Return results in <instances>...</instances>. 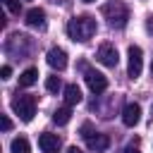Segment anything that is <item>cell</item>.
I'll return each instance as SVG.
<instances>
[{"mask_svg": "<svg viewBox=\"0 0 153 153\" xmlns=\"http://www.w3.org/2000/svg\"><path fill=\"white\" fill-rule=\"evenodd\" d=\"M10 151H12V153H31V146H29V141H26L24 136H17V139H12Z\"/></svg>", "mask_w": 153, "mask_h": 153, "instance_id": "9a60e30c", "label": "cell"}, {"mask_svg": "<svg viewBox=\"0 0 153 153\" xmlns=\"http://www.w3.org/2000/svg\"><path fill=\"white\" fill-rule=\"evenodd\" d=\"M124 153H141L139 148H134V146H129V148H124Z\"/></svg>", "mask_w": 153, "mask_h": 153, "instance_id": "44dd1931", "label": "cell"}, {"mask_svg": "<svg viewBox=\"0 0 153 153\" xmlns=\"http://www.w3.org/2000/svg\"><path fill=\"white\" fill-rule=\"evenodd\" d=\"M10 129H12V120L7 115H2V131H10Z\"/></svg>", "mask_w": 153, "mask_h": 153, "instance_id": "d6986e66", "label": "cell"}, {"mask_svg": "<svg viewBox=\"0 0 153 153\" xmlns=\"http://www.w3.org/2000/svg\"><path fill=\"white\" fill-rule=\"evenodd\" d=\"M38 81V69L36 67H29L19 74V86H33Z\"/></svg>", "mask_w": 153, "mask_h": 153, "instance_id": "4fadbf2b", "label": "cell"}, {"mask_svg": "<svg viewBox=\"0 0 153 153\" xmlns=\"http://www.w3.org/2000/svg\"><path fill=\"white\" fill-rule=\"evenodd\" d=\"M86 143H88V148L91 151H96V153H100V151H105L108 146H110V139L105 136V134H91L88 139H86Z\"/></svg>", "mask_w": 153, "mask_h": 153, "instance_id": "8fae6325", "label": "cell"}, {"mask_svg": "<svg viewBox=\"0 0 153 153\" xmlns=\"http://www.w3.org/2000/svg\"><path fill=\"white\" fill-rule=\"evenodd\" d=\"M141 120V105L139 103H127L124 110H122V122L127 127H136Z\"/></svg>", "mask_w": 153, "mask_h": 153, "instance_id": "52a82bcc", "label": "cell"}, {"mask_svg": "<svg viewBox=\"0 0 153 153\" xmlns=\"http://www.w3.org/2000/svg\"><path fill=\"white\" fill-rule=\"evenodd\" d=\"M5 2V7L12 12V14H19V10H22V2L19 0H2Z\"/></svg>", "mask_w": 153, "mask_h": 153, "instance_id": "e0dca14e", "label": "cell"}, {"mask_svg": "<svg viewBox=\"0 0 153 153\" xmlns=\"http://www.w3.org/2000/svg\"><path fill=\"white\" fill-rule=\"evenodd\" d=\"M0 76H2V79H10V76H12V67H10V65H2V67H0Z\"/></svg>", "mask_w": 153, "mask_h": 153, "instance_id": "ac0fdd59", "label": "cell"}, {"mask_svg": "<svg viewBox=\"0 0 153 153\" xmlns=\"http://www.w3.org/2000/svg\"><path fill=\"white\" fill-rule=\"evenodd\" d=\"M86 84H88V88L93 93H103L108 88V76L96 72V69H86Z\"/></svg>", "mask_w": 153, "mask_h": 153, "instance_id": "8992f818", "label": "cell"}, {"mask_svg": "<svg viewBox=\"0 0 153 153\" xmlns=\"http://www.w3.org/2000/svg\"><path fill=\"white\" fill-rule=\"evenodd\" d=\"M12 110L19 115V120L31 122L33 115H36V98L33 96H17L12 100Z\"/></svg>", "mask_w": 153, "mask_h": 153, "instance_id": "3957f363", "label": "cell"}, {"mask_svg": "<svg viewBox=\"0 0 153 153\" xmlns=\"http://www.w3.org/2000/svg\"><path fill=\"white\" fill-rule=\"evenodd\" d=\"M84 2H96V0H84Z\"/></svg>", "mask_w": 153, "mask_h": 153, "instance_id": "7402d4cb", "label": "cell"}, {"mask_svg": "<svg viewBox=\"0 0 153 153\" xmlns=\"http://www.w3.org/2000/svg\"><path fill=\"white\" fill-rule=\"evenodd\" d=\"M127 57H129V62H127V74H129V79H139V76H141V69H143V50H141L139 45H129Z\"/></svg>", "mask_w": 153, "mask_h": 153, "instance_id": "277c9868", "label": "cell"}, {"mask_svg": "<svg viewBox=\"0 0 153 153\" xmlns=\"http://www.w3.org/2000/svg\"><path fill=\"white\" fill-rule=\"evenodd\" d=\"M69 120H72V108H69V105H62V108H57V110L53 112V122L60 124V127L67 124Z\"/></svg>", "mask_w": 153, "mask_h": 153, "instance_id": "5bb4252c", "label": "cell"}, {"mask_svg": "<svg viewBox=\"0 0 153 153\" xmlns=\"http://www.w3.org/2000/svg\"><path fill=\"white\" fill-rule=\"evenodd\" d=\"M45 57H48V65H50L53 69H57V72H62V69L67 67V53H65L62 48H50Z\"/></svg>", "mask_w": 153, "mask_h": 153, "instance_id": "9c48e42d", "label": "cell"}, {"mask_svg": "<svg viewBox=\"0 0 153 153\" xmlns=\"http://www.w3.org/2000/svg\"><path fill=\"white\" fill-rule=\"evenodd\" d=\"M98 31V24L91 14H79V17H72L67 22V33L72 41H79V43H86L93 38V33Z\"/></svg>", "mask_w": 153, "mask_h": 153, "instance_id": "6da1fadb", "label": "cell"}, {"mask_svg": "<svg viewBox=\"0 0 153 153\" xmlns=\"http://www.w3.org/2000/svg\"><path fill=\"white\" fill-rule=\"evenodd\" d=\"M65 100H67V105L81 103V88H79L76 84H67V86H65Z\"/></svg>", "mask_w": 153, "mask_h": 153, "instance_id": "7c38bea8", "label": "cell"}, {"mask_svg": "<svg viewBox=\"0 0 153 153\" xmlns=\"http://www.w3.org/2000/svg\"><path fill=\"white\" fill-rule=\"evenodd\" d=\"M38 146H41L43 153H60V146L62 143H60V136L57 134H48L45 131V134L38 136Z\"/></svg>", "mask_w": 153, "mask_h": 153, "instance_id": "ba28073f", "label": "cell"}, {"mask_svg": "<svg viewBox=\"0 0 153 153\" xmlns=\"http://www.w3.org/2000/svg\"><path fill=\"white\" fill-rule=\"evenodd\" d=\"M96 57H98V62H100V65H105V67H117V62H120L117 48H115V45H110V43H103V45L98 48Z\"/></svg>", "mask_w": 153, "mask_h": 153, "instance_id": "5b68a950", "label": "cell"}, {"mask_svg": "<svg viewBox=\"0 0 153 153\" xmlns=\"http://www.w3.org/2000/svg\"><path fill=\"white\" fill-rule=\"evenodd\" d=\"M67 153H84V151H81V148H76V146H69V148H67Z\"/></svg>", "mask_w": 153, "mask_h": 153, "instance_id": "ffe728a7", "label": "cell"}, {"mask_svg": "<svg viewBox=\"0 0 153 153\" xmlns=\"http://www.w3.org/2000/svg\"><path fill=\"white\" fill-rule=\"evenodd\" d=\"M103 14L108 17V24H110L112 29H122V26L127 24V19H129V10H127V5L120 2V0H112L110 5H105V7H103Z\"/></svg>", "mask_w": 153, "mask_h": 153, "instance_id": "7a4b0ae2", "label": "cell"}, {"mask_svg": "<svg viewBox=\"0 0 153 153\" xmlns=\"http://www.w3.org/2000/svg\"><path fill=\"white\" fill-rule=\"evenodd\" d=\"M151 72H153V62H151Z\"/></svg>", "mask_w": 153, "mask_h": 153, "instance_id": "603a6c76", "label": "cell"}, {"mask_svg": "<svg viewBox=\"0 0 153 153\" xmlns=\"http://www.w3.org/2000/svg\"><path fill=\"white\" fill-rule=\"evenodd\" d=\"M26 24L33 29H45V12L41 7H31L26 12Z\"/></svg>", "mask_w": 153, "mask_h": 153, "instance_id": "30bf717a", "label": "cell"}, {"mask_svg": "<svg viewBox=\"0 0 153 153\" xmlns=\"http://www.w3.org/2000/svg\"><path fill=\"white\" fill-rule=\"evenodd\" d=\"M45 88H48L50 93H57V91L62 88V81H60V76H48V79H45Z\"/></svg>", "mask_w": 153, "mask_h": 153, "instance_id": "2e32d148", "label": "cell"}]
</instances>
